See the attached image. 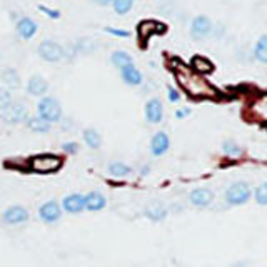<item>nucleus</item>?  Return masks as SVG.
Segmentation results:
<instances>
[{"mask_svg": "<svg viewBox=\"0 0 267 267\" xmlns=\"http://www.w3.org/2000/svg\"><path fill=\"white\" fill-rule=\"evenodd\" d=\"M177 80L184 87V90H186L187 94H191L192 97H202V95L212 94V89L204 78H200L199 76H194V74L187 72V70L177 72Z\"/></svg>", "mask_w": 267, "mask_h": 267, "instance_id": "nucleus-1", "label": "nucleus"}, {"mask_svg": "<svg viewBox=\"0 0 267 267\" xmlns=\"http://www.w3.org/2000/svg\"><path fill=\"white\" fill-rule=\"evenodd\" d=\"M37 112H38V117L44 119L45 122L49 124L58 122L62 117V105L60 102L54 99V97H44V99L37 104Z\"/></svg>", "mask_w": 267, "mask_h": 267, "instance_id": "nucleus-2", "label": "nucleus"}, {"mask_svg": "<svg viewBox=\"0 0 267 267\" xmlns=\"http://www.w3.org/2000/svg\"><path fill=\"white\" fill-rule=\"evenodd\" d=\"M62 159L58 155H52V154H44V155H35L32 160H30V167L35 172H40V174H49V172H54L60 167Z\"/></svg>", "mask_w": 267, "mask_h": 267, "instance_id": "nucleus-3", "label": "nucleus"}, {"mask_svg": "<svg viewBox=\"0 0 267 267\" xmlns=\"http://www.w3.org/2000/svg\"><path fill=\"white\" fill-rule=\"evenodd\" d=\"M38 56L45 62H60L65 57V49L54 40H44L38 45Z\"/></svg>", "mask_w": 267, "mask_h": 267, "instance_id": "nucleus-4", "label": "nucleus"}, {"mask_svg": "<svg viewBox=\"0 0 267 267\" xmlns=\"http://www.w3.org/2000/svg\"><path fill=\"white\" fill-rule=\"evenodd\" d=\"M250 197V189L246 182H234L229 189L226 191V199L232 206H241L247 202Z\"/></svg>", "mask_w": 267, "mask_h": 267, "instance_id": "nucleus-5", "label": "nucleus"}, {"mask_svg": "<svg viewBox=\"0 0 267 267\" xmlns=\"http://www.w3.org/2000/svg\"><path fill=\"white\" fill-rule=\"evenodd\" d=\"M212 32V22L206 15H197L191 23V35L195 40H202Z\"/></svg>", "mask_w": 267, "mask_h": 267, "instance_id": "nucleus-6", "label": "nucleus"}, {"mask_svg": "<svg viewBox=\"0 0 267 267\" xmlns=\"http://www.w3.org/2000/svg\"><path fill=\"white\" fill-rule=\"evenodd\" d=\"M27 107L22 104V102H14L10 104L7 109L2 111V119L5 122H10V124H17V122H23L27 120Z\"/></svg>", "mask_w": 267, "mask_h": 267, "instance_id": "nucleus-7", "label": "nucleus"}, {"mask_svg": "<svg viewBox=\"0 0 267 267\" xmlns=\"http://www.w3.org/2000/svg\"><path fill=\"white\" fill-rule=\"evenodd\" d=\"M60 215H62V209L56 200H49V202H45L44 206L38 209V217H40L45 224L57 222L58 219H60Z\"/></svg>", "mask_w": 267, "mask_h": 267, "instance_id": "nucleus-8", "label": "nucleus"}, {"mask_svg": "<svg viewBox=\"0 0 267 267\" xmlns=\"http://www.w3.org/2000/svg\"><path fill=\"white\" fill-rule=\"evenodd\" d=\"M15 30H17L19 37L23 38V40H30L38 30V25L34 19L30 17H22L19 19L17 23H15Z\"/></svg>", "mask_w": 267, "mask_h": 267, "instance_id": "nucleus-9", "label": "nucleus"}, {"mask_svg": "<svg viewBox=\"0 0 267 267\" xmlns=\"http://www.w3.org/2000/svg\"><path fill=\"white\" fill-rule=\"evenodd\" d=\"M3 222L10 224V226H17L29 221V210L23 209L22 206H12L3 212Z\"/></svg>", "mask_w": 267, "mask_h": 267, "instance_id": "nucleus-10", "label": "nucleus"}, {"mask_svg": "<svg viewBox=\"0 0 267 267\" xmlns=\"http://www.w3.org/2000/svg\"><path fill=\"white\" fill-rule=\"evenodd\" d=\"M145 119L151 124H159L164 119V107L159 99H151L145 104Z\"/></svg>", "mask_w": 267, "mask_h": 267, "instance_id": "nucleus-11", "label": "nucleus"}, {"mask_svg": "<svg viewBox=\"0 0 267 267\" xmlns=\"http://www.w3.org/2000/svg\"><path fill=\"white\" fill-rule=\"evenodd\" d=\"M62 207L69 214H78L85 209V199L82 194H70L62 200Z\"/></svg>", "mask_w": 267, "mask_h": 267, "instance_id": "nucleus-12", "label": "nucleus"}, {"mask_svg": "<svg viewBox=\"0 0 267 267\" xmlns=\"http://www.w3.org/2000/svg\"><path fill=\"white\" fill-rule=\"evenodd\" d=\"M169 145H171V140H169V135L166 132H157L151 140V151L152 155L160 157L164 155L169 151Z\"/></svg>", "mask_w": 267, "mask_h": 267, "instance_id": "nucleus-13", "label": "nucleus"}, {"mask_svg": "<svg viewBox=\"0 0 267 267\" xmlns=\"http://www.w3.org/2000/svg\"><path fill=\"white\" fill-rule=\"evenodd\" d=\"M47 89H49V82L42 76H32L29 78V82H27V92L30 95L40 97L47 92Z\"/></svg>", "mask_w": 267, "mask_h": 267, "instance_id": "nucleus-14", "label": "nucleus"}, {"mask_svg": "<svg viewBox=\"0 0 267 267\" xmlns=\"http://www.w3.org/2000/svg\"><path fill=\"white\" fill-rule=\"evenodd\" d=\"M120 76H122L124 82L127 85H140L142 84V74H140V70L137 69L134 64L122 67V69H120Z\"/></svg>", "mask_w": 267, "mask_h": 267, "instance_id": "nucleus-15", "label": "nucleus"}, {"mask_svg": "<svg viewBox=\"0 0 267 267\" xmlns=\"http://www.w3.org/2000/svg\"><path fill=\"white\" fill-rule=\"evenodd\" d=\"M214 200V192L209 189H195L191 192V202L195 207H207Z\"/></svg>", "mask_w": 267, "mask_h": 267, "instance_id": "nucleus-16", "label": "nucleus"}, {"mask_svg": "<svg viewBox=\"0 0 267 267\" xmlns=\"http://www.w3.org/2000/svg\"><path fill=\"white\" fill-rule=\"evenodd\" d=\"M85 199V209L87 210H92V212H97V210H102L107 204L104 195L100 192H90V194L84 195Z\"/></svg>", "mask_w": 267, "mask_h": 267, "instance_id": "nucleus-17", "label": "nucleus"}, {"mask_svg": "<svg viewBox=\"0 0 267 267\" xmlns=\"http://www.w3.org/2000/svg\"><path fill=\"white\" fill-rule=\"evenodd\" d=\"M72 47L74 50H76V54H90L99 47V44H97V40H94V38L84 37V38H78Z\"/></svg>", "mask_w": 267, "mask_h": 267, "instance_id": "nucleus-18", "label": "nucleus"}, {"mask_svg": "<svg viewBox=\"0 0 267 267\" xmlns=\"http://www.w3.org/2000/svg\"><path fill=\"white\" fill-rule=\"evenodd\" d=\"M111 62L117 67V69H122V67H125V65L134 64L131 54L124 52V50H115V52L111 56Z\"/></svg>", "mask_w": 267, "mask_h": 267, "instance_id": "nucleus-19", "label": "nucleus"}, {"mask_svg": "<svg viewBox=\"0 0 267 267\" xmlns=\"http://www.w3.org/2000/svg\"><path fill=\"white\" fill-rule=\"evenodd\" d=\"M2 80L9 85L10 89H19L20 87V76L15 69H5L2 72Z\"/></svg>", "mask_w": 267, "mask_h": 267, "instance_id": "nucleus-20", "label": "nucleus"}, {"mask_svg": "<svg viewBox=\"0 0 267 267\" xmlns=\"http://www.w3.org/2000/svg\"><path fill=\"white\" fill-rule=\"evenodd\" d=\"M254 57H256L261 64H266L267 62V37L266 35H261L257 44L254 45Z\"/></svg>", "mask_w": 267, "mask_h": 267, "instance_id": "nucleus-21", "label": "nucleus"}, {"mask_svg": "<svg viewBox=\"0 0 267 267\" xmlns=\"http://www.w3.org/2000/svg\"><path fill=\"white\" fill-rule=\"evenodd\" d=\"M84 140L90 149H99L102 145V137L95 129H85L84 131Z\"/></svg>", "mask_w": 267, "mask_h": 267, "instance_id": "nucleus-22", "label": "nucleus"}, {"mask_svg": "<svg viewBox=\"0 0 267 267\" xmlns=\"http://www.w3.org/2000/svg\"><path fill=\"white\" fill-rule=\"evenodd\" d=\"M27 127L30 129V131L34 132H38V134H44V132H49L50 131V124L45 122L44 119H40V117H30L29 120H27Z\"/></svg>", "mask_w": 267, "mask_h": 267, "instance_id": "nucleus-23", "label": "nucleus"}, {"mask_svg": "<svg viewBox=\"0 0 267 267\" xmlns=\"http://www.w3.org/2000/svg\"><path fill=\"white\" fill-rule=\"evenodd\" d=\"M145 215H147L149 219H152V221H162L167 215V209L159 206V204H152V206H149L147 209H145Z\"/></svg>", "mask_w": 267, "mask_h": 267, "instance_id": "nucleus-24", "label": "nucleus"}, {"mask_svg": "<svg viewBox=\"0 0 267 267\" xmlns=\"http://www.w3.org/2000/svg\"><path fill=\"white\" fill-rule=\"evenodd\" d=\"M191 65L194 67L195 70H199V72L202 74H209L214 70V65H212L210 60H207L206 57H200V56H195L194 58H192Z\"/></svg>", "mask_w": 267, "mask_h": 267, "instance_id": "nucleus-25", "label": "nucleus"}, {"mask_svg": "<svg viewBox=\"0 0 267 267\" xmlns=\"http://www.w3.org/2000/svg\"><path fill=\"white\" fill-rule=\"evenodd\" d=\"M111 5L114 7V10H115V14H119V15H125V14H129V12L132 10V7H134V0H112Z\"/></svg>", "mask_w": 267, "mask_h": 267, "instance_id": "nucleus-26", "label": "nucleus"}, {"mask_svg": "<svg viewBox=\"0 0 267 267\" xmlns=\"http://www.w3.org/2000/svg\"><path fill=\"white\" fill-rule=\"evenodd\" d=\"M109 172H111L114 177H124V175L131 174V167L124 162H112L109 166Z\"/></svg>", "mask_w": 267, "mask_h": 267, "instance_id": "nucleus-27", "label": "nucleus"}, {"mask_svg": "<svg viewBox=\"0 0 267 267\" xmlns=\"http://www.w3.org/2000/svg\"><path fill=\"white\" fill-rule=\"evenodd\" d=\"M222 149H224V152H226L227 155H232V157L241 155V147H239L234 140H227V142H224Z\"/></svg>", "mask_w": 267, "mask_h": 267, "instance_id": "nucleus-28", "label": "nucleus"}, {"mask_svg": "<svg viewBox=\"0 0 267 267\" xmlns=\"http://www.w3.org/2000/svg\"><path fill=\"white\" fill-rule=\"evenodd\" d=\"M254 195H256V200L257 204H261V206H266L267 204V184H262V186H259L256 192H254Z\"/></svg>", "mask_w": 267, "mask_h": 267, "instance_id": "nucleus-29", "label": "nucleus"}, {"mask_svg": "<svg viewBox=\"0 0 267 267\" xmlns=\"http://www.w3.org/2000/svg\"><path fill=\"white\" fill-rule=\"evenodd\" d=\"M10 104H12V95H10V92H9V90H5V89H0V111L7 109Z\"/></svg>", "mask_w": 267, "mask_h": 267, "instance_id": "nucleus-30", "label": "nucleus"}, {"mask_svg": "<svg viewBox=\"0 0 267 267\" xmlns=\"http://www.w3.org/2000/svg\"><path fill=\"white\" fill-rule=\"evenodd\" d=\"M37 9L40 12H44L49 19H58L60 17V12L56 10V9H50V7H47V5H37Z\"/></svg>", "mask_w": 267, "mask_h": 267, "instance_id": "nucleus-31", "label": "nucleus"}, {"mask_svg": "<svg viewBox=\"0 0 267 267\" xmlns=\"http://www.w3.org/2000/svg\"><path fill=\"white\" fill-rule=\"evenodd\" d=\"M105 32L111 34V35H115V37H129L131 32L129 30H122V29H114V27H105Z\"/></svg>", "mask_w": 267, "mask_h": 267, "instance_id": "nucleus-32", "label": "nucleus"}, {"mask_svg": "<svg viewBox=\"0 0 267 267\" xmlns=\"http://www.w3.org/2000/svg\"><path fill=\"white\" fill-rule=\"evenodd\" d=\"M62 149H64L65 152H69V154H76L78 151V144L77 142H67L62 145Z\"/></svg>", "mask_w": 267, "mask_h": 267, "instance_id": "nucleus-33", "label": "nucleus"}, {"mask_svg": "<svg viewBox=\"0 0 267 267\" xmlns=\"http://www.w3.org/2000/svg\"><path fill=\"white\" fill-rule=\"evenodd\" d=\"M179 99H180V94L177 92V90L169 87V100H171V102H179Z\"/></svg>", "mask_w": 267, "mask_h": 267, "instance_id": "nucleus-34", "label": "nucleus"}, {"mask_svg": "<svg viewBox=\"0 0 267 267\" xmlns=\"http://www.w3.org/2000/svg\"><path fill=\"white\" fill-rule=\"evenodd\" d=\"M189 114H191V111H189V109H180V111H177V112H175V117H177V119H182V117L189 115Z\"/></svg>", "mask_w": 267, "mask_h": 267, "instance_id": "nucleus-35", "label": "nucleus"}, {"mask_svg": "<svg viewBox=\"0 0 267 267\" xmlns=\"http://www.w3.org/2000/svg\"><path fill=\"white\" fill-rule=\"evenodd\" d=\"M92 2L97 3V5H100V7H107V5H111L112 0H92Z\"/></svg>", "mask_w": 267, "mask_h": 267, "instance_id": "nucleus-36", "label": "nucleus"}]
</instances>
